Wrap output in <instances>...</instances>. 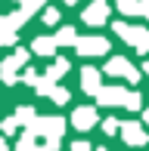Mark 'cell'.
Here are the masks:
<instances>
[{"label":"cell","instance_id":"obj_1","mask_svg":"<svg viewBox=\"0 0 149 151\" xmlns=\"http://www.w3.org/2000/svg\"><path fill=\"white\" fill-rule=\"evenodd\" d=\"M25 133L34 136V139H37V136H44V139H47L44 148H47V151H56L59 142H62V133H65V120L56 117V114H53V117H40V114H37V117L25 127Z\"/></svg>","mask_w":149,"mask_h":151},{"label":"cell","instance_id":"obj_2","mask_svg":"<svg viewBox=\"0 0 149 151\" xmlns=\"http://www.w3.org/2000/svg\"><path fill=\"white\" fill-rule=\"evenodd\" d=\"M96 99L99 105H124L127 111H140V105H143V96L137 90H124V86H103Z\"/></svg>","mask_w":149,"mask_h":151},{"label":"cell","instance_id":"obj_3","mask_svg":"<svg viewBox=\"0 0 149 151\" xmlns=\"http://www.w3.org/2000/svg\"><path fill=\"white\" fill-rule=\"evenodd\" d=\"M115 34H118L124 43H131L137 52H149V31L143 25H127V22H115Z\"/></svg>","mask_w":149,"mask_h":151},{"label":"cell","instance_id":"obj_4","mask_svg":"<svg viewBox=\"0 0 149 151\" xmlns=\"http://www.w3.org/2000/svg\"><path fill=\"white\" fill-rule=\"evenodd\" d=\"M28 56H31V52L19 46V50L12 52L9 59H3V62H0V80H3L6 86L19 83V71H25V68H28Z\"/></svg>","mask_w":149,"mask_h":151},{"label":"cell","instance_id":"obj_5","mask_svg":"<svg viewBox=\"0 0 149 151\" xmlns=\"http://www.w3.org/2000/svg\"><path fill=\"white\" fill-rule=\"evenodd\" d=\"M103 71H106V74H112V77H124L127 83H137V80L143 77V74H140V71H137V68H134L124 56H112L109 62H106Z\"/></svg>","mask_w":149,"mask_h":151},{"label":"cell","instance_id":"obj_6","mask_svg":"<svg viewBox=\"0 0 149 151\" xmlns=\"http://www.w3.org/2000/svg\"><path fill=\"white\" fill-rule=\"evenodd\" d=\"M74 52L84 56V59L106 56V52H109V40H106V37H96V34H90V37H78V40H74Z\"/></svg>","mask_w":149,"mask_h":151},{"label":"cell","instance_id":"obj_7","mask_svg":"<svg viewBox=\"0 0 149 151\" xmlns=\"http://www.w3.org/2000/svg\"><path fill=\"white\" fill-rule=\"evenodd\" d=\"M118 133H121V139H124L131 148H140V145H146V142H149V139H146V129H143V123H140V120H124V123L118 127Z\"/></svg>","mask_w":149,"mask_h":151},{"label":"cell","instance_id":"obj_8","mask_svg":"<svg viewBox=\"0 0 149 151\" xmlns=\"http://www.w3.org/2000/svg\"><path fill=\"white\" fill-rule=\"evenodd\" d=\"M109 12H112V6H109V0H93L90 6L84 9V22L87 25H106L109 22Z\"/></svg>","mask_w":149,"mask_h":151},{"label":"cell","instance_id":"obj_9","mask_svg":"<svg viewBox=\"0 0 149 151\" xmlns=\"http://www.w3.org/2000/svg\"><path fill=\"white\" fill-rule=\"evenodd\" d=\"M96 120H99V114H96V108L93 105H81V108H74V114H72V123H74V129H90V127H96Z\"/></svg>","mask_w":149,"mask_h":151},{"label":"cell","instance_id":"obj_10","mask_svg":"<svg viewBox=\"0 0 149 151\" xmlns=\"http://www.w3.org/2000/svg\"><path fill=\"white\" fill-rule=\"evenodd\" d=\"M81 90L90 93V96H96L103 90V74H99V68H93V65L81 68Z\"/></svg>","mask_w":149,"mask_h":151},{"label":"cell","instance_id":"obj_11","mask_svg":"<svg viewBox=\"0 0 149 151\" xmlns=\"http://www.w3.org/2000/svg\"><path fill=\"white\" fill-rule=\"evenodd\" d=\"M19 40V22L16 16H0V46H12Z\"/></svg>","mask_w":149,"mask_h":151},{"label":"cell","instance_id":"obj_12","mask_svg":"<svg viewBox=\"0 0 149 151\" xmlns=\"http://www.w3.org/2000/svg\"><path fill=\"white\" fill-rule=\"evenodd\" d=\"M31 52L50 59L53 52H56V40H53V37H34V40H31Z\"/></svg>","mask_w":149,"mask_h":151},{"label":"cell","instance_id":"obj_13","mask_svg":"<svg viewBox=\"0 0 149 151\" xmlns=\"http://www.w3.org/2000/svg\"><path fill=\"white\" fill-rule=\"evenodd\" d=\"M69 68H72V65H69V59H56V62H53V65L44 71V77L50 80V83H56L62 74H69Z\"/></svg>","mask_w":149,"mask_h":151},{"label":"cell","instance_id":"obj_14","mask_svg":"<svg viewBox=\"0 0 149 151\" xmlns=\"http://www.w3.org/2000/svg\"><path fill=\"white\" fill-rule=\"evenodd\" d=\"M56 46H74V40H78V31H74V25H62V28L56 31Z\"/></svg>","mask_w":149,"mask_h":151},{"label":"cell","instance_id":"obj_15","mask_svg":"<svg viewBox=\"0 0 149 151\" xmlns=\"http://www.w3.org/2000/svg\"><path fill=\"white\" fill-rule=\"evenodd\" d=\"M12 117H16V123H22V127H28V123H31V120L37 117V111H34V108H31V105H19Z\"/></svg>","mask_w":149,"mask_h":151},{"label":"cell","instance_id":"obj_16","mask_svg":"<svg viewBox=\"0 0 149 151\" xmlns=\"http://www.w3.org/2000/svg\"><path fill=\"white\" fill-rule=\"evenodd\" d=\"M115 6H118L121 16H127V19H137L140 16V0H118Z\"/></svg>","mask_w":149,"mask_h":151},{"label":"cell","instance_id":"obj_17","mask_svg":"<svg viewBox=\"0 0 149 151\" xmlns=\"http://www.w3.org/2000/svg\"><path fill=\"white\" fill-rule=\"evenodd\" d=\"M16 151H47L44 145H34V136H28V133H22V139H19V145H16Z\"/></svg>","mask_w":149,"mask_h":151},{"label":"cell","instance_id":"obj_18","mask_svg":"<svg viewBox=\"0 0 149 151\" xmlns=\"http://www.w3.org/2000/svg\"><path fill=\"white\" fill-rule=\"evenodd\" d=\"M50 99L56 102V105H65V102H69V90H65V86H59V83H56V90L50 93Z\"/></svg>","mask_w":149,"mask_h":151},{"label":"cell","instance_id":"obj_19","mask_svg":"<svg viewBox=\"0 0 149 151\" xmlns=\"http://www.w3.org/2000/svg\"><path fill=\"white\" fill-rule=\"evenodd\" d=\"M37 77H40V74L34 71V68H25V71L19 74V80H22V83H28V86H34V83H37Z\"/></svg>","mask_w":149,"mask_h":151},{"label":"cell","instance_id":"obj_20","mask_svg":"<svg viewBox=\"0 0 149 151\" xmlns=\"http://www.w3.org/2000/svg\"><path fill=\"white\" fill-rule=\"evenodd\" d=\"M16 127H19V123H16V117H3V123H0L3 136H12V133H16Z\"/></svg>","mask_w":149,"mask_h":151},{"label":"cell","instance_id":"obj_21","mask_svg":"<svg viewBox=\"0 0 149 151\" xmlns=\"http://www.w3.org/2000/svg\"><path fill=\"white\" fill-rule=\"evenodd\" d=\"M44 22H47V25H56V22H59V9L47 6V9H44Z\"/></svg>","mask_w":149,"mask_h":151},{"label":"cell","instance_id":"obj_22","mask_svg":"<svg viewBox=\"0 0 149 151\" xmlns=\"http://www.w3.org/2000/svg\"><path fill=\"white\" fill-rule=\"evenodd\" d=\"M118 127H121V123L115 120V117H106V120H103V129H106L109 136H115V133H118Z\"/></svg>","mask_w":149,"mask_h":151},{"label":"cell","instance_id":"obj_23","mask_svg":"<svg viewBox=\"0 0 149 151\" xmlns=\"http://www.w3.org/2000/svg\"><path fill=\"white\" fill-rule=\"evenodd\" d=\"M72 151H90V142H84V139H81V142H74Z\"/></svg>","mask_w":149,"mask_h":151},{"label":"cell","instance_id":"obj_24","mask_svg":"<svg viewBox=\"0 0 149 151\" xmlns=\"http://www.w3.org/2000/svg\"><path fill=\"white\" fill-rule=\"evenodd\" d=\"M140 16H149V0H140Z\"/></svg>","mask_w":149,"mask_h":151},{"label":"cell","instance_id":"obj_25","mask_svg":"<svg viewBox=\"0 0 149 151\" xmlns=\"http://www.w3.org/2000/svg\"><path fill=\"white\" fill-rule=\"evenodd\" d=\"M0 151H9V145H6V139L0 136Z\"/></svg>","mask_w":149,"mask_h":151},{"label":"cell","instance_id":"obj_26","mask_svg":"<svg viewBox=\"0 0 149 151\" xmlns=\"http://www.w3.org/2000/svg\"><path fill=\"white\" fill-rule=\"evenodd\" d=\"M140 74H149V59L143 62V71H140Z\"/></svg>","mask_w":149,"mask_h":151},{"label":"cell","instance_id":"obj_27","mask_svg":"<svg viewBox=\"0 0 149 151\" xmlns=\"http://www.w3.org/2000/svg\"><path fill=\"white\" fill-rule=\"evenodd\" d=\"M143 120H146V123H149V108H146V111H143Z\"/></svg>","mask_w":149,"mask_h":151},{"label":"cell","instance_id":"obj_28","mask_svg":"<svg viewBox=\"0 0 149 151\" xmlns=\"http://www.w3.org/2000/svg\"><path fill=\"white\" fill-rule=\"evenodd\" d=\"M62 3H69V6H74V3H78V0H62Z\"/></svg>","mask_w":149,"mask_h":151},{"label":"cell","instance_id":"obj_29","mask_svg":"<svg viewBox=\"0 0 149 151\" xmlns=\"http://www.w3.org/2000/svg\"><path fill=\"white\" fill-rule=\"evenodd\" d=\"M96 151H109V148H96Z\"/></svg>","mask_w":149,"mask_h":151},{"label":"cell","instance_id":"obj_30","mask_svg":"<svg viewBox=\"0 0 149 151\" xmlns=\"http://www.w3.org/2000/svg\"><path fill=\"white\" fill-rule=\"evenodd\" d=\"M16 3H22V0H16Z\"/></svg>","mask_w":149,"mask_h":151},{"label":"cell","instance_id":"obj_31","mask_svg":"<svg viewBox=\"0 0 149 151\" xmlns=\"http://www.w3.org/2000/svg\"><path fill=\"white\" fill-rule=\"evenodd\" d=\"M40 3H44V0H40Z\"/></svg>","mask_w":149,"mask_h":151}]
</instances>
